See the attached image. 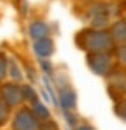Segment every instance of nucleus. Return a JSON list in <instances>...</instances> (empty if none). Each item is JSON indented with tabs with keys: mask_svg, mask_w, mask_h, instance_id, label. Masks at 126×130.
I'll use <instances>...</instances> for the list:
<instances>
[{
	"mask_svg": "<svg viewBox=\"0 0 126 130\" xmlns=\"http://www.w3.org/2000/svg\"><path fill=\"white\" fill-rule=\"evenodd\" d=\"M75 44L86 53L112 52L115 47L107 30H95L92 27L78 31L75 36Z\"/></svg>",
	"mask_w": 126,
	"mask_h": 130,
	"instance_id": "1",
	"label": "nucleus"
},
{
	"mask_svg": "<svg viewBox=\"0 0 126 130\" xmlns=\"http://www.w3.org/2000/svg\"><path fill=\"white\" fill-rule=\"evenodd\" d=\"M87 68L90 69L98 77H107L109 74L118 66L115 63L112 52H97V53H87L86 55Z\"/></svg>",
	"mask_w": 126,
	"mask_h": 130,
	"instance_id": "2",
	"label": "nucleus"
},
{
	"mask_svg": "<svg viewBox=\"0 0 126 130\" xmlns=\"http://www.w3.org/2000/svg\"><path fill=\"white\" fill-rule=\"evenodd\" d=\"M11 130H39L41 121L34 116L28 105H20L14 110V113L10 118Z\"/></svg>",
	"mask_w": 126,
	"mask_h": 130,
	"instance_id": "3",
	"label": "nucleus"
},
{
	"mask_svg": "<svg viewBox=\"0 0 126 130\" xmlns=\"http://www.w3.org/2000/svg\"><path fill=\"white\" fill-rule=\"evenodd\" d=\"M0 99L11 111L25 104L22 83L17 82H2L0 83Z\"/></svg>",
	"mask_w": 126,
	"mask_h": 130,
	"instance_id": "4",
	"label": "nucleus"
},
{
	"mask_svg": "<svg viewBox=\"0 0 126 130\" xmlns=\"http://www.w3.org/2000/svg\"><path fill=\"white\" fill-rule=\"evenodd\" d=\"M106 80H107V91H109V94L115 100L123 99V96H124V69L117 66L106 77Z\"/></svg>",
	"mask_w": 126,
	"mask_h": 130,
	"instance_id": "5",
	"label": "nucleus"
},
{
	"mask_svg": "<svg viewBox=\"0 0 126 130\" xmlns=\"http://www.w3.org/2000/svg\"><path fill=\"white\" fill-rule=\"evenodd\" d=\"M33 50L42 60L50 58L51 55L55 53V50H56L55 41H53L50 36H44V38H41V39H36L34 44H33Z\"/></svg>",
	"mask_w": 126,
	"mask_h": 130,
	"instance_id": "6",
	"label": "nucleus"
},
{
	"mask_svg": "<svg viewBox=\"0 0 126 130\" xmlns=\"http://www.w3.org/2000/svg\"><path fill=\"white\" fill-rule=\"evenodd\" d=\"M59 104L66 111L75 110V107H76V91L69 83H66L64 86L59 88Z\"/></svg>",
	"mask_w": 126,
	"mask_h": 130,
	"instance_id": "7",
	"label": "nucleus"
},
{
	"mask_svg": "<svg viewBox=\"0 0 126 130\" xmlns=\"http://www.w3.org/2000/svg\"><path fill=\"white\" fill-rule=\"evenodd\" d=\"M107 33H109L114 45L126 44V22H124V19H118L114 24H111Z\"/></svg>",
	"mask_w": 126,
	"mask_h": 130,
	"instance_id": "8",
	"label": "nucleus"
},
{
	"mask_svg": "<svg viewBox=\"0 0 126 130\" xmlns=\"http://www.w3.org/2000/svg\"><path fill=\"white\" fill-rule=\"evenodd\" d=\"M28 33H30V38L33 41H36V39L44 38V36H48L50 35V27L44 21H33L28 27Z\"/></svg>",
	"mask_w": 126,
	"mask_h": 130,
	"instance_id": "9",
	"label": "nucleus"
},
{
	"mask_svg": "<svg viewBox=\"0 0 126 130\" xmlns=\"http://www.w3.org/2000/svg\"><path fill=\"white\" fill-rule=\"evenodd\" d=\"M28 107L31 108V111L34 113V116L38 118L41 122H44V121H47V119H51V111L48 110V107L44 104L41 99L34 100L33 104H30Z\"/></svg>",
	"mask_w": 126,
	"mask_h": 130,
	"instance_id": "10",
	"label": "nucleus"
},
{
	"mask_svg": "<svg viewBox=\"0 0 126 130\" xmlns=\"http://www.w3.org/2000/svg\"><path fill=\"white\" fill-rule=\"evenodd\" d=\"M6 77H10L11 82H17V83H22V80H23V72H22L20 66L17 64V61L14 58H8Z\"/></svg>",
	"mask_w": 126,
	"mask_h": 130,
	"instance_id": "11",
	"label": "nucleus"
},
{
	"mask_svg": "<svg viewBox=\"0 0 126 130\" xmlns=\"http://www.w3.org/2000/svg\"><path fill=\"white\" fill-rule=\"evenodd\" d=\"M90 27L95 30H106L109 27V16L106 13H98L93 14L92 21H90Z\"/></svg>",
	"mask_w": 126,
	"mask_h": 130,
	"instance_id": "12",
	"label": "nucleus"
},
{
	"mask_svg": "<svg viewBox=\"0 0 126 130\" xmlns=\"http://www.w3.org/2000/svg\"><path fill=\"white\" fill-rule=\"evenodd\" d=\"M112 55H114V58H115V63L118 64L120 68L124 69V66H126V44L115 45L114 50H112Z\"/></svg>",
	"mask_w": 126,
	"mask_h": 130,
	"instance_id": "13",
	"label": "nucleus"
},
{
	"mask_svg": "<svg viewBox=\"0 0 126 130\" xmlns=\"http://www.w3.org/2000/svg\"><path fill=\"white\" fill-rule=\"evenodd\" d=\"M22 88H23V99H25V102H28V105L39 99L38 92L34 91V88L31 85H22Z\"/></svg>",
	"mask_w": 126,
	"mask_h": 130,
	"instance_id": "14",
	"label": "nucleus"
},
{
	"mask_svg": "<svg viewBox=\"0 0 126 130\" xmlns=\"http://www.w3.org/2000/svg\"><path fill=\"white\" fill-rule=\"evenodd\" d=\"M10 118H11V110L3 104L2 99H0V128L5 127L10 122Z\"/></svg>",
	"mask_w": 126,
	"mask_h": 130,
	"instance_id": "15",
	"label": "nucleus"
},
{
	"mask_svg": "<svg viewBox=\"0 0 126 130\" xmlns=\"http://www.w3.org/2000/svg\"><path fill=\"white\" fill-rule=\"evenodd\" d=\"M115 115L120 118V121H126V100L124 97L123 99H118L117 100V104H115Z\"/></svg>",
	"mask_w": 126,
	"mask_h": 130,
	"instance_id": "16",
	"label": "nucleus"
},
{
	"mask_svg": "<svg viewBox=\"0 0 126 130\" xmlns=\"http://www.w3.org/2000/svg\"><path fill=\"white\" fill-rule=\"evenodd\" d=\"M6 66H8V57L0 52V83L6 80Z\"/></svg>",
	"mask_w": 126,
	"mask_h": 130,
	"instance_id": "17",
	"label": "nucleus"
},
{
	"mask_svg": "<svg viewBox=\"0 0 126 130\" xmlns=\"http://www.w3.org/2000/svg\"><path fill=\"white\" fill-rule=\"evenodd\" d=\"M39 130H61V128L53 119H47V121H44V122H41Z\"/></svg>",
	"mask_w": 126,
	"mask_h": 130,
	"instance_id": "18",
	"label": "nucleus"
},
{
	"mask_svg": "<svg viewBox=\"0 0 126 130\" xmlns=\"http://www.w3.org/2000/svg\"><path fill=\"white\" fill-rule=\"evenodd\" d=\"M73 130H97L92 124L86 122V121H78V122L73 125Z\"/></svg>",
	"mask_w": 126,
	"mask_h": 130,
	"instance_id": "19",
	"label": "nucleus"
}]
</instances>
